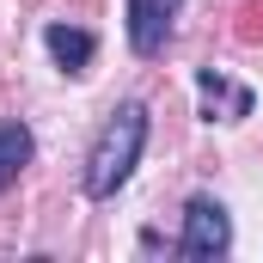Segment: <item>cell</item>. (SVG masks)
I'll return each instance as SVG.
<instances>
[{
  "label": "cell",
  "instance_id": "6da1fadb",
  "mask_svg": "<svg viewBox=\"0 0 263 263\" xmlns=\"http://www.w3.org/2000/svg\"><path fill=\"white\" fill-rule=\"evenodd\" d=\"M147 135H153L147 104H141V98H123V104L104 117L92 153H86V178H80L86 202H117V190L135 178V165H141V153H147Z\"/></svg>",
  "mask_w": 263,
  "mask_h": 263
},
{
  "label": "cell",
  "instance_id": "7a4b0ae2",
  "mask_svg": "<svg viewBox=\"0 0 263 263\" xmlns=\"http://www.w3.org/2000/svg\"><path fill=\"white\" fill-rule=\"evenodd\" d=\"M233 251V214L220 196H190L184 202V233H178V257L190 263H220Z\"/></svg>",
  "mask_w": 263,
  "mask_h": 263
},
{
  "label": "cell",
  "instance_id": "3957f363",
  "mask_svg": "<svg viewBox=\"0 0 263 263\" xmlns=\"http://www.w3.org/2000/svg\"><path fill=\"white\" fill-rule=\"evenodd\" d=\"M178 12H184V0H129L123 31H129V49L141 62H159L165 55V43L178 31Z\"/></svg>",
  "mask_w": 263,
  "mask_h": 263
},
{
  "label": "cell",
  "instance_id": "277c9868",
  "mask_svg": "<svg viewBox=\"0 0 263 263\" xmlns=\"http://www.w3.org/2000/svg\"><path fill=\"white\" fill-rule=\"evenodd\" d=\"M196 92H202V117L208 123H239V117H251V86H233L227 73H214V67H196Z\"/></svg>",
  "mask_w": 263,
  "mask_h": 263
},
{
  "label": "cell",
  "instance_id": "5b68a950",
  "mask_svg": "<svg viewBox=\"0 0 263 263\" xmlns=\"http://www.w3.org/2000/svg\"><path fill=\"white\" fill-rule=\"evenodd\" d=\"M43 49H49V62L62 67V73H86L92 55H98V37L86 31V25H43Z\"/></svg>",
  "mask_w": 263,
  "mask_h": 263
},
{
  "label": "cell",
  "instance_id": "8992f818",
  "mask_svg": "<svg viewBox=\"0 0 263 263\" xmlns=\"http://www.w3.org/2000/svg\"><path fill=\"white\" fill-rule=\"evenodd\" d=\"M37 159V135H31V123H18V117H6L0 123V196L25 178V165Z\"/></svg>",
  "mask_w": 263,
  "mask_h": 263
}]
</instances>
